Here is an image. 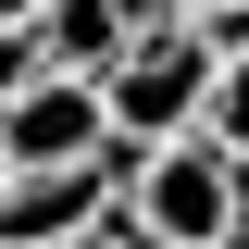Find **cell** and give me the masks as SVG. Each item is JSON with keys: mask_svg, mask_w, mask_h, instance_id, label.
<instances>
[{"mask_svg": "<svg viewBox=\"0 0 249 249\" xmlns=\"http://www.w3.org/2000/svg\"><path fill=\"white\" fill-rule=\"evenodd\" d=\"M100 150H112V124H100V88H88V75L37 62L25 88L0 100V162H100Z\"/></svg>", "mask_w": 249, "mask_h": 249, "instance_id": "cell-4", "label": "cell"}, {"mask_svg": "<svg viewBox=\"0 0 249 249\" xmlns=\"http://www.w3.org/2000/svg\"><path fill=\"white\" fill-rule=\"evenodd\" d=\"M25 13H37V0H0V25H25Z\"/></svg>", "mask_w": 249, "mask_h": 249, "instance_id": "cell-6", "label": "cell"}, {"mask_svg": "<svg viewBox=\"0 0 249 249\" xmlns=\"http://www.w3.org/2000/svg\"><path fill=\"white\" fill-rule=\"evenodd\" d=\"M237 175H249V150H212V137H150V150H124V212L150 224L162 249H212V237H237Z\"/></svg>", "mask_w": 249, "mask_h": 249, "instance_id": "cell-2", "label": "cell"}, {"mask_svg": "<svg viewBox=\"0 0 249 249\" xmlns=\"http://www.w3.org/2000/svg\"><path fill=\"white\" fill-rule=\"evenodd\" d=\"M150 13H162V0H37L25 25H37V62H62V75H100L124 37L150 25Z\"/></svg>", "mask_w": 249, "mask_h": 249, "instance_id": "cell-5", "label": "cell"}, {"mask_svg": "<svg viewBox=\"0 0 249 249\" xmlns=\"http://www.w3.org/2000/svg\"><path fill=\"white\" fill-rule=\"evenodd\" d=\"M199 75H212V50H199V25L162 0L150 25H137V37H124V50L88 75V88H100V124H112V150L187 137V112H199Z\"/></svg>", "mask_w": 249, "mask_h": 249, "instance_id": "cell-1", "label": "cell"}, {"mask_svg": "<svg viewBox=\"0 0 249 249\" xmlns=\"http://www.w3.org/2000/svg\"><path fill=\"white\" fill-rule=\"evenodd\" d=\"M175 13H224V0H175Z\"/></svg>", "mask_w": 249, "mask_h": 249, "instance_id": "cell-7", "label": "cell"}, {"mask_svg": "<svg viewBox=\"0 0 249 249\" xmlns=\"http://www.w3.org/2000/svg\"><path fill=\"white\" fill-rule=\"evenodd\" d=\"M112 175H124V150H100V162H0V237L75 249V237H88V212L112 199Z\"/></svg>", "mask_w": 249, "mask_h": 249, "instance_id": "cell-3", "label": "cell"}, {"mask_svg": "<svg viewBox=\"0 0 249 249\" xmlns=\"http://www.w3.org/2000/svg\"><path fill=\"white\" fill-rule=\"evenodd\" d=\"M0 249H25V237H0Z\"/></svg>", "mask_w": 249, "mask_h": 249, "instance_id": "cell-8", "label": "cell"}]
</instances>
